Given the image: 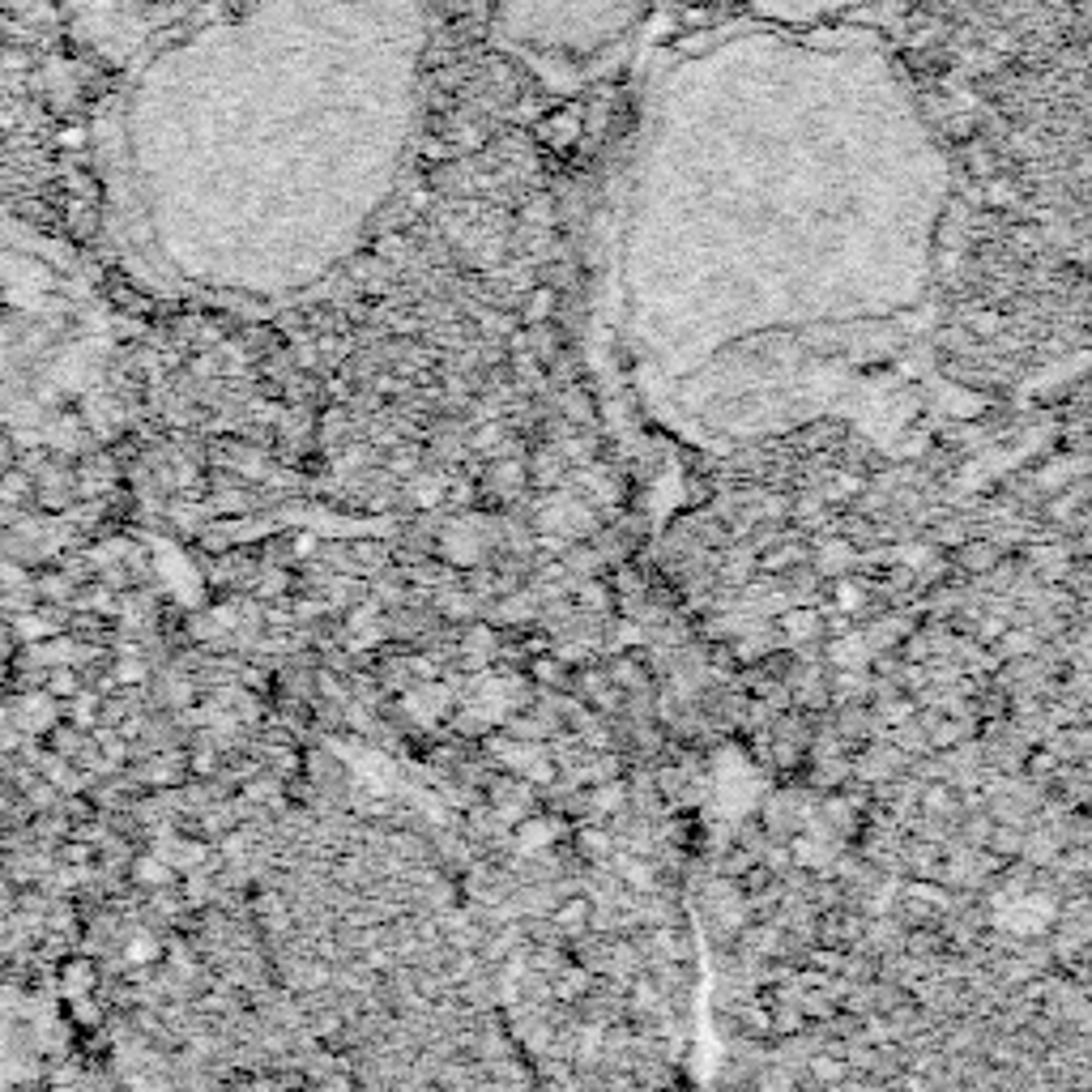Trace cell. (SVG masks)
I'll return each instance as SVG.
<instances>
[{
    "label": "cell",
    "instance_id": "obj_1",
    "mask_svg": "<svg viewBox=\"0 0 1092 1092\" xmlns=\"http://www.w3.org/2000/svg\"><path fill=\"white\" fill-rule=\"evenodd\" d=\"M589 917H594V901H589V896H576V892H568L564 901L551 909L555 931H560L564 939H580V935H585Z\"/></svg>",
    "mask_w": 1092,
    "mask_h": 1092
},
{
    "label": "cell",
    "instance_id": "obj_2",
    "mask_svg": "<svg viewBox=\"0 0 1092 1092\" xmlns=\"http://www.w3.org/2000/svg\"><path fill=\"white\" fill-rule=\"evenodd\" d=\"M870 658H875V649L866 645V636H854V632L833 636L828 653H823V662L837 670H870Z\"/></svg>",
    "mask_w": 1092,
    "mask_h": 1092
},
{
    "label": "cell",
    "instance_id": "obj_3",
    "mask_svg": "<svg viewBox=\"0 0 1092 1092\" xmlns=\"http://www.w3.org/2000/svg\"><path fill=\"white\" fill-rule=\"evenodd\" d=\"M555 312H560V290L547 286V282H533L517 303L521 325H547V321H555Z\"/></svg>",
    "mask_w": 1092,
    "mask_h": 1092
},
{
    "label": "cell",
    "instance_id": "obj_4",
    "mask_svg": "<svg viewBox=\"0 0 1092 1092\" xmlns=\"http://www.w3.org/2000/svg\"><path fill=\"white\" fill-rule=\"evenodd\" d=\"M525 470H529V478L538 482V487H560L564 482V470H568V457L560 453V444H542V448H533L529 453V461H525Z\"/></svg>",
    "mask_w": 1092,
    "mask_h": 1092
},
{
    "label": "cell",
    "instance_id": "obj_5",
    "mask_svg": "<svg viewBox=\"0 0 1092 1092\" xmlns=\"http://www.w3.org/2000/svg\"><path fill=\"white\" fill-rule=\"evenodd\" d=\"M956 564L964 568V572H974V576H986V572H994L1003 564V547L994 542V538H964L960 547H956Z\"/></svg>",
    "mask_w": 1092,
    "mask_h": 1092
},
{
    "label": "cell",
    "instance_id": "obj_6",
    "mask_svg": "<svg viewBox=\"0 0 1092 1092\" xmlns=\"http://www.w3.org/2000/svg\"><path fill=\"white\" fill-rule=\"evenodd\" d=\"M833 687V705H866L870 692H875V674L870 670H837V678H828Z\"/></svg>",
    "mask_w": 1092,
    "mask_h": 1092
},
{
    "label": "cell",
    "instance_id": "obj_7",
    "mask_svg": "<svg viewBox=\"0 0 1092 1092\" xmlns=\"http://www.w3.org/2000/svg\"><path fill=\"white\" fill-rule=\"evenodd\" d=\"M854 560H858V551H854V542H849V538H837V542H819V547L811 551V564H815V572H819L823 580H833V576H845L849 568H854Z\"/></svg>",
    "mask_w": 1092,
    "mask_h": 1092
},
{
    "label": "cell",
    "instance_id": "obj_8",
    "mask_svg": "<svg viewBox=\"0 0 1092 1092\" xmlns=\"http://www.w3.org/2000/svg\"><path fill=\"white\" fill-rule=\"evenodd\" d=\"M776 632L786 636V645L790 640H815L819 632H823V615L815 611V606H803V611H781V619H776Z\"/></svg>",
    "mask_w": 1092,
    "mask_h": 1092
},
{
    "label": "cell",
    "instance_id": "obj_9",
    "mask_svg": "<svg viewBox=\"0 0 1092 1092\" xmlns=\"http://www.w3.org/2000/svg\"><path fill=\"white\" fill-rule=\"evenodd\" d=\"M17 725L21 730H35V734H43V730H52L56 725V705H52V692L47 696H27L17 705Z\"/></svg>",
    "mask_w": 1092,
    "mask_h": 1092
},
{
    "label": "cell",
    "instance_id": "obj_10",
    "mask_svg": "<svg viewBox=\"0 0 1092 1092\" xmlns=\"http://www.w3.org/2000/svg\"><path fill=\"white\" fill-rule=\"evenodd\" d=\"M589 986H594V968H585V964H564L560 974H555V999H564V1003H580L589 994Z\"/></svg>",
    "mask_w": 1092,
    "mask_h": 1092
},
{
    "label": "cell",
    "instance_id": "obj_11",
    "mask_svg": "<svg viewBox=\"0 0 1092 1092\" xmlns=\"http://www.w3.org/2000/svg\"><path fill=\"white\" fill-rule=\"evenodd\" d=\"M560 415L572 423V427H594V401L580 384H568L560 393Z\"/></svg>",
    "mask_w": 1092,
    "mask_h": 1092
},
{
    "label": "cell",
    "instance_id": "obj_12",
    "mask_svg": "<svg viewBox=\"0 0 1092 1092\" xmlns=\"http://www.w3.org/2000/svg\"><path fill=\"white\" fill-rule=\"evenodd\" d=\"M964 325L974 329V337H982V342H994L999 333H1007L1003 307H974V312H964Z\"/></svg>",
    "mask_w": 1092,
    "mask_h": 1092
},
{
    "label": "cell",
    "instance_id": "obj_13",
    "mask_svg": "<svg viewBox=\"0 0 1092 1092\" xmlns=\"http://www.w3.org/2000/svg\"><path fill=\"white\" fill-rule=\"evenodd\" d=\"M986 849H990V854H999L1003 862L1020 858V849H1025V828H1015V823H994Z\"/></svg>",
    "mask_w": 1092,
    "mask_h": 1092
},
{
    "label": "cell",
    "instance_id": "obj_14",
    "mask_svg": "<svg viewBox=\"0 0 1092 1092\" xmlns=\"http://www.w3.org/2000/svg\"><path fill=\"white\" fill-rule=\"evenodd\" d=\"M807 555H811L807 547H798V542H781V547H772V551L756 555V568H764V572H786V568H794V564H803Z\"/></svg>",
    "mask_w": 1092,
    "mask_h": 1092
},
{
    "label": "cell",
    "instance_id": "obj_15",
    "mask_svg": "<svg viewBox=\"0 0 1092 1092\" xmlns=\"http://www.w3.org/2000/svg\"><path fill=\"white\" fill-rule=\"evenodd\" d=\"M133 875L141 888H167L172 884V866H162V854H137Z\"/></svg>",
    "mask_w": 1092,
    "mask_h": 1092
},
{
    "label": "cell",
    "instance_id": "obj_16",
    "mask_svg": "<svg viewBox=\"0 0 1092 1092\" xmlns=\"http://www.w3.org/2000/svg\"><path fill=\"white\" fill-rule=\"evenodd\" d=\"M956 828H960V841H964L968 849H986V841H990V828H994V819H990V811L960 815V819H956Z\"/></svg>",
    "mask_w": 1092,
    "mask_h": 1092
},
{
    "label": "cell",
    "instance_id": "obj_17",
    "mask_svg": "<svg viewBox=\"0 0 1092 1092\" xmlns=\"http://www.w3.org/2000/svg\"><path fill=\"white\" fill-rule=\"evenodd\" d=\"M529 674H533V683H542V687H560L564 678H568V666L555 658H542V653H533V662H529Z\"/></svg>",
    "mask_w": 1092,
    "mask_h": 1092
},
{
    "label": "cell",
    "instance_id": "obj_18",
    "mask_svg": "<svg viewBox=\"0 0 1092 1092\" xmlns=\"http://www.w3.org/2000/svg\"><path fill=\"white\" fill-rule=\"evenodd\" d=\"M576 845H580V854H585L589 862H598V858H606V854H615V841H611V833H602V828H580L576 833Z\"/></svg>",
    "mask_w": 1092,
    "mask_h": 1092
},
{
    "label": "cell",
    "instance_id": "obj_19",
    "mask_svg": "<svg viewBox=\"0 0 1092 1092\" xmlns=\"http://www.w3.org/2000/svg\"><path fill=\"white\" fill-rule=\"evenodd\" d=\"M837 606H841L845 615H862L866 611V589L858 585V580L837 576Z\"/></svg>",
    "mask_w": 1092,
    "mask_h": 1092
},
{
    "label": "cell",
    "instance_id": "obj_20",
    "mask_svg": "<svg viewBox=\"0 0 1092 1092\" xmlns=\"http://www.w3.org/2000/svg\"><path fill=\"white\" fill-rule=\"evenodd\" d=\"M931 538H935L939 547L956 551V547H960V542L968 538V525H964V521H939V525H935V533H931Z\"/></svg>",
    "mask_w": 1092,
    "mask_h": 1092
},
{
    "label": "cell",
    "instance_id": "obj_21",
    "mask_svg": "<svg viewBox=\"0 0 1092 1092\" xmlns=\"http://www.w3.org/2000/svg\"><path fill=\"white\" fill-rule=\"evenodd\" d=\"M99 709H103L99 696H78V705H73V721H78V730H90V725L99 721Z\"/></svg>",
    "mask_w": 1092,
    "mask_h": 1092
},
{
    "label": "cell",
    "instance_id": "obj_22",
    "mask_svg": "<svg viewBox=\"0 0 1092 1092\" xmlns=\"http://www.w3.org/2000/svg\"><path fill=\"white\" fill-rule=\"evenodd\" d=\"M794 508H798V521H803V525H823V521H828V517H823V495H811L807 491V495H798Z\"/></svg>",
    "mask_w": 1092,
    "mask_h": 1092
},
{
    "label": "cell",
    "instance_id": "obj_23",
    "mask_svg": "<svg viewBox=\"0 0 1092 1092\" xmlns=\"http://www.w3.org/2000/svg\"><path fill=\"white\" fill-rule=\"evenodd\" d=\"M47 692H52V696H78V674L56 666L52 674H47Z\"/></svg>",
    "mask_w": 1092,
    "mask_h": 1092
},
{
    "label": "cell",
    "instance_id": "obj_24",
    "mask_svg": "<svg viewBox=\"0 0 1092 1092\" xmlns=\"http://www.w3.org/2000/svg\"><path fill=\"white\" fill-rule=\"evenodd\" d=\"M576 594H580V602H585L589 611H594V606H611V589H606V585H594V580H580Z\"/></svg>",
    "mask_w": 1092,
    "mask_h": 1092
},
{
    "label": "cell",
    "instance_id": "obj_25",
    "mask_svg": "<svg viewBox=\"0 0 1092 1092\" xmlns=\"http://www.w3.org/2000/svg\"><path fill=\"white\" fill-rule=\"evenodd\" d=\"M627 1007L632 1011H649V1007H658V990H653L645 978L632 986V999H627Z\"/></svg>",
    "mask_w": 1092,
    "mask_h": 1092
},
{
    "label": "cell",
    "instance_id": "obj_26",
    "mask_svg": "<svg viewBox=\"0 0 1092 1092\" xmlns=\"http://www.w3.org/2000/svg\"><path fill=\"white\" fill-rule=\"evenodd\" d=\"M141 678H145V666H137V662H120L115 674H111V683H141Z\"/></svg>",
    "mask_w": 1092,
    "mask_h": 1092
},
{
    "label": "cell",
    "instance_id": "obj_27",
    "mask_svg": "<svg viewBox=\"0 0 1092 1092\" xmlns=\"http://www.w3.org/2000/svg\"><path fill=\"white\" fill-rule=\"evenodd\" d=\"M90 854H94V849H90V845H82V841L64 845V858H68L73 866H86V862H90Z\"/></svg>",
    "mask_w": 1092,
    "mask_h": 1092
},
{
    "label": "cell",
    "instance_id": "obj_28",
    "mask_svg": "<svg viewBox=\"0 0 1092 1092\" xmlns=\"http://www.w3.org/2000/svg\"><path fill=\"white\" fill-rule=\"evenodd\" d=\"M415 466H419V457H415V453H397L393 461H388V470H393V474H410Z\"/></svg>",
    "mask_w": 1092,
    "mask_h": 1092
}]
</instances>
